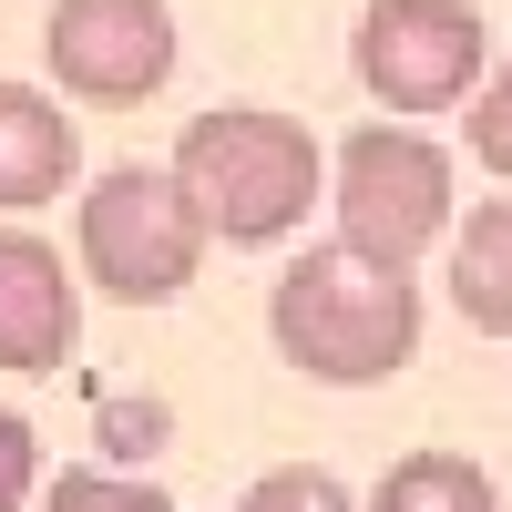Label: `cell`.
Instances as JSON below:
<instances>
[{
    "label": "cell",
    "mask_w": 512,
    "mask_h": 512,
    "mask_svg": "<svg viewBox=\"0 0 512 512\" xmlns=\"http://www.w3.org/2000/svg\"><path fill=\"white\" fill-rule=\"evenodd\" d=\"M472 164L512 185V52L492 62V82L472 93Z\"/></svg>",
    "instance_id": "13"
},
{
    "label": "cell",
    "mask_w": 512,
    "mask_h": 512,
    "mask_svg": "<svg viewBox=\"0 0 512 512\" xmlns=\"http://www.w3.org/2000/svg\"><path fill=\"white\" fill-rule=\"evenodd\" d=\"M267 338L287 369L328 379V390H369V379H400L420 359V287L349 246H308L267 287Z\"/></svg>",
    "instance_id": "2"
},
{
    "label": "cell",
    "mask_w": 512,
    "mask_h": 512,
    "mask_svg": "<svg viewBox=\"0 0 512 512\" xmlns=\"http://www.w3.org/2000/svg\"><path fill=\"white\" fill-rule=\"evenodd\" d=\"M72 175H82V123L62 113V93L0 82V216H31V205L72 195Z\"/></svg>",
    "instance_id": "8"
},
{
    "label": "cell",
    "mask_w": 512,
    "mask_h": 512,
    "mask_svg": "<svg viewBox=\"0 0 512 512\" xmlns=\"http://www.w3.org/2000/svg\"><path fill=\"white\" fill-rule=\"evenodd\" d=\"M492 21L472 0H369L349 31V72L379 113H451L482 93Z\"/></svg>",
    "instance_id": "5"
},
{
    "label": "cell",
    "mask_w": 512,
    "mask_h": 512,
    "mask_svg": "<svg viewBox=\"0 0 512 512\" xmlns=\"http://www.w3.org/2000/svg\"><path fill=\"white\" fill-rule=\"evenodd\" d=\"M328 205H338V246L349 256L410 277L451 236V154L420 123H359L328 164Z\"/></svg>",
    "instance_id": "3"
},
{
    "label": "cell",
    "mask_w": 512,
    "mask_h": 512,
    "mask_svg": "<svg viewBox=\"0 0 512 512\" xmlns=\"http://www.w3.org/2000/svg\"><path fill=\"white\" fill-rule=\"evenodd\" d=\"M41 62L72 103H154L175 82V11L164 0H62L41 21Z\"/></svg>",
    "instance_id": "6"
},
{
    "label": "cell",
    "mask_w": 512,
    "mask_h": 512,
    "mask_svg": "<svg viewBox=\"0 0 512 512\" xmlns=\"http://www.w3.org/2000/svg\"><path fill=\"white\" fill-rule=\"evenodd\" d=\"M82 349V287L52 236H0V369H62Z\"/></svg>",
    "instance_id": "7"
},
{
    "label": "cell",
    "mask_w": 512,
    "mask_h": 512,
    "mask_svg": "<svg viewBox=\"0 0 512 512\" xmlns=\"http://www.w3.org/2000/svg\"><path fill=\"white\" fill-rule=\"evenodd\" d=\"M72 246H82V277L123 308H164L185 297V277L205 267V226L195 205L175 195L164 164H113V175L82 185V216H72Z\"/></svg>",
    "instance_id": "4"
},
{
    "label": "cell",
    "mask_w": 512,
    "mask_h": 512,
    "mask_svg": "<svg viewBox=\"0 0 512 512\" xmlns=\"http://www.w3.org/2000/svg\"><path fill=\"white\" fill-rule=\"evenodd\" d=\"M41 502V431L21 410H0V512H31Z\"/></svg>",
    "instance_id": "14"
},
{
    "label": "cell",
    "mask_w": 512,
    "mask_h": 512,
    "mask_svg": "<svg viewBox=\"0 0 512 512\" xmlns=\"http://www.w3.org/2000/svg\"><path fill=\"white\" fill-rule=\"evenodd\" d=\"M369 512H502V492H492V472L472 451H400L379 472Z\"/></svg>",
    "instance_id": "10"
},
{
    "label": "cell",
    "mask_w": 512,
    "mask_h": 512,
    "mask_svg": "<svg viewBox=\"0 0 512 512\" xmlns=\"http://www.w3.org/2000/svg\"><path fill=\"white\" fill-rule=\"evenodd\" d=\"M175 195L195 205L205 246H277L308 226V205L328 195V154L297 113L267 103H216L175 134Z\"/></svg>",
    "instance_id": "1"
},
{
    "label": "cell",
    "mask_w": 512,
    "mask_h": 512,
    "mask_svg": "<svg viewBox=\"0 0 512 512\" xmlns=\"http://www.w3.org/2000/svg\"><path fill=\"white\" fill-rule=\"evenodd\" d=\"M236 512H359V502H349V482H338V472H308V461H287V472H256Z\"/></svg>",
    "instance_id": "11"
},
{
    "label": "cell",
    "mask_w": 512,
    "mask_h": 512,
    "mask_svg": "<svg viewBox=\"0 0 512 512\" xmlns=\"http://www.w3.org/2000/svg\"><path fill=\"white\" fill-rule=\"evenodd\" d=\"M451 308L482 338H512V195L472 205L451 226Z\"/></svg>",
    "instance_id": "9"
},
{
    "label": "cell",
    "mask_w": 512,
    "mask_h": 512,
    "mask_svg": "<svg viewBox=\"0 0 512 512\" xmlns=\"http://www.w3.org/2000/svg\"><path fill=\"white\" fill-rule=\"evenodd\" d=\"M31 512H175L154 482H123V472H62Z\"/></svg>",
    "instance_id": "12"
}]
</instances>
